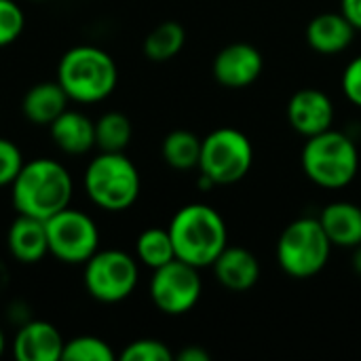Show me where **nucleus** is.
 <instances>
[{"instance_id": "1", "label": "nucleus", "mask_w": 361, "mask_h": 361, "mask_svg": "<svg viewBox=\"0 0 361 361\" xmlns=\"http://www.w3.org/2000/svg\"><path fill=\"white\" fill-rule=\"evenodd\" d=\"M74 195V180L66 165L55 159H34L23 163L19 176L11 184L13 209L21 216L49 220L66 209Z\"/></svg>"}, {"instance_id": "8", "label": "nucleus", "mask_w": 361, "mask_h": 361, "mask_svg": "<svg viewBox=\"0 0 361 361\" xmlns=\"http://www.w3.org/2000/svg\"><path fill=\"white\" fill-rule=\"evenodd\" d=\"M82 267L87 294L104 305L127 300L140 281L137 260L123 250H97Z\"/></svg>"}, {"instance_id": "22", "label": "nucleus", "mask_w": 361, "mask_h": 361, "mask_svg": "<svg viewBox=\"0 0 361 361\" xmlns=\"http://www.w3.org/2000/svg\"><path fill=\"white\" fill-rule=\"evenodd\" d=\"M133 137V125L123 112H104L95 121V148L99 152H125Z\"/></svg>"}, {"instance_id": "7", "label": "nucleus", "mask_w": 361, "mask_h": 361, "mask_svg": "<svg viewBox=\"0 0 361 361\" xmlns=\"http://www.w3.org/2000/svg\"><path fill=\"white\" fill-rule=\"evenodd\" d=\"M254 163V146L250 137L235 127L214 129L201 140L199 171L216 186L241 182Z\"/></svg>"}, {"instance_id": "6", "label": "nucleus", "mask_w": 361, "mask_h": 361, "mask_svg": "<svg viewBox=\"0 0 361 361\" xmlns=\"http://www.w3.org/2000/svg\"><path fill=\"white\" fill-rule=\"evenodd\" d=\"M332 247L319 218H298L279 235L277 262L288 277L311 279L326 269Z\"/></svg>"}, {"instance_id": "31", "label": "nucleus", "mask_w": 361, "mask_h": 361, "mask_svg": "<svg viewBox=\"0 0 361 361\" xmlns=\"http://www.w3.org/2000/svg\"><path fill=\"white\" fill-rule=\"evenodd\" d=\"M351 264H353L355 275L361 277V243L357 245V247H353V260H351Z\"/></svg>"}, {"instance_id": "2", "label": "nucleus", "mask_w": 361, "mask_h": 361, "mask_svg": "<svg viewBox=\"0 0 361 361\" xmlns=\"http://www.w3.org/2000/svg\"><path fill=\"white\" fill-rule=\"evenodd\" d=\"M176 258L197 269L212 267L228 247V228L218 209L207 203L180 207L167 226Z\"/></svg>"}, {"instance_id": "4", "label": "nucleus", "mask_w": 361, "mask_h": 361, "mask_svg": "<svg viewBox=\"0 0 361 361\" xmlns=\"http://www.w3.org/2000/svg\"><path fill=\"white\" fill-rule=\"evenodd\" d=\"M300 165L305 176L319 188L341 190L349 186L360 171V150L353 137L343 131L328 129L307 137Z\"/></svg>"}, {"instance_id": "24", "label": "nucleus", "mask_w": 361, "mask_h": 361, "mask_svg": "<svg viewBox=\"0 0 361 361\" xmlns=\"http://www.w3.org/2000/svg\"><path fill=\"white\" fill-rule=\"evenodd\" d=\"M116 357L112 347L91 334L76 336L72 341H66L63 345V361H112Z\"/></svg>"}, {"instance_id": "18", "label": "nucleus", "mask_w": 361, "mask_h": 361, "mask_svg": "<svg viewBox=\"0 0 361 361\" xmlns=\"http://www.w3.org/2000/svg\"><path fill=\"white\" fill-rule=\"evenodd\" d=\"M334 247L353 250L361 243V207L351 201L328 203L317 216Z\"/></svg>"}, {"instance_id": "19", "label": "nucleus", "mask_w": 361, "mask_h": 361, "mask_svg": "<svg viewBox=\"0 0 361 361\" xmlns=\"http://www.w3.org/2000/svg\"><path fill=\"white\" fill-rule=\"evenodd\" d=\"M70 97L57 80H47L30 87L21 99L23 116L40 127H49L63 110H68Z\"/></svg>"}, {"instance_id": "27", "label": "nucleus", "mask_w": 361, "mask_h": 361, "mask_svg": "<svg viewBox=\"0 0 361 361\" xmlns=\"http://www.w3.org/2000/svg\"><path fill=\"white\" fill-rule=\"evenodd\" d=\"M23 154L19 146L6 137H0V188L11 186L23 167Z\"/></svg>"}, {"instance_id": "11", "label": "nucleus", "mask_w": 361, "mask_h": 361, "mask_svg": "<svg viewBox=\"0 0 361 361\" xmlns=\"http://www.w3.org/2000/svg\"><path fill=\"white\" fill-rule=\"evenodd\" d=\"M264 70L262 53L250 42H233L218 51L214 59V78L228 89L250 87Z\"/></svg>"}, {"instance_id": "3", "label": "nucleus", "mask_w": 361, "mask_h": 361, "mask_svg": "<svg viewBox=\"0 0 361 361\" xmlns=\"http://www.w3.org/2000/svg\"><path fill=\"white\" fill-rule=\"evenodd\" d=\"M57 82L70 102L97 104L110 97L118 85V68L110 53L93 44L68 49L57 63Z\"/></svg>"}, {"instance_id": "29", "label": "nucleus", "mask_w": 361, "mask_h": 361, "mask_svg": "<svg viewBox=\"0 0 361 361\" xmlns=\"http://www.w3.org/2000/svg\"><path fill=\"white\" fill-rule=\"evenodd\" d=\"M341 13L357 32H361V0H341Z\"/></svg>"}, {"instance_id": "32", "label": "nucleus", "mask_w": 361, "mask_h": 361, "mask_svg": "<svg viewBox=\"0 0 361 361\" xmlns=\"http://www.w3.org/2000/svg\"><path fill=\"white\" fill-rule=\"evenodd\" d=\"M4 349H6V338H4V332L0 330V357L4 355Z\"/></svg>"}, {"instance_id": "21", "label": "nucleus", "mask_w": 361, "mask_h": 361, "mask_svg": "<svg viewBox=\"0 0 361 361\" xmlns=\"http://www.w3.org/2000/svg\"><path fill=\"white\" fill-rule=\"evenodd\" d=\"M163 161L178 171H188L199 167L201 159V137L186 129H176L165 135L161 144Z\"/></svg>"}, {"instance_id": "25", "label": "nucleus", "mask_w": 361, "mask_h": 361, "mask_svg": "<svg viewBox=\"0 0 361 361\" xmlns=\"http://www.w3.org/2000/svg\"><path fill=\"white\" fill-rule=\"evenodd\" d=\"M123 361H171L176 360L173 351L163 343V341H157V338H140V341H133L129 343L121 355Z\"/></svg>"}, {"instance_id": "30", "label": "nucleus", "mask_w": 361, "mask_h": 361, "mask_svg": "<svg viewBox=\"0 0 361 361\" xmlns=\"http://www.w3.org/2000/svg\"><path fill=\"white\" fill-rule=\"evenodd\" d=\"M176 360L178 361H209L212 360V355H209L205 349H201V347H186V349H182L180 353H176Z\"/></svg>"}, {"instance_id": "13", "label": "nucleus", "mask_w": 361, "mask_h": 361, "mask_svg": "<svg viewBox=\"0 0 361 361\" xmlns=\"http://www.w3.org/2000/svg\"><path fill=\"white\" fill-rule=\"evenodd\" d=\"M63 336L44 319H27L17 328L13 355L17 361H61Z\"/></svg>"}, {"instance_id": "5", "label": "nucleus", "mask_w": 361, "mask_h": 361, "mask_svg": "<svg viewBox=\"0 0 361 361\" xmlns=\"http://www.w3.org/2000/svg\"><path fill=\"white\" fill-rule=\"evenodd\" d=\"M82 182L91 203L104 212L129 209L142 190L140 171L125 152H99L89 161Z\"/></svg>"}, {"instance_id": "20", "label": "nucleus", "mask_w": 361, "mask_h": 361, "mask_svg": "<svg viewBox=\"0 0 361 361\" xmlns=\"http://www.w3.org/2000/svg\"><path fill=\"white\" fill-rule=\"evenodd\" d=\"M186 44V30L178 21H163L148 32L144 38V55L150 61L163 63L173 59Z\"/></svg>"}, {"instance_id": "23", "label": "nucleus", "mask_w": 361, "mask_h": 361, "mask_svg": "<svg viewBox=\"0 0 361 361\" xmlns=\"http://www.w3.org/2000/svg\"><path fill=\"white\" fill-rule=\"evenodd\" d=\"M135 258L137 262H142L148 269H159L171 260H176V250H173V241L167 228H146L144 233H140L137 241H135Z\"/></svg>"}, {"instance_id": "10", "label": "nucleus", "mask_w": 361, "mask_h": 361, "mask_svg": "<svg viewBox=\"0 0 361 361\" xmlns=\"http://www.w3.org/2000/svg\"><path fill=\"white\" fill-rule=\"evenodd\" d=\"M148 292L152 305L161 313L178 317V315H186L197 307L203 292V281L197 267L176 258L154 269Z\"/></svg>"}, {"instance_id": "28", "label": "nucleus", "mask_w": 361, "mask_h": 361, "mask_svg": "<svg viewBox=\"0 0 361 361\" xmlns=\"http://www.w3.org/2000/svg\"><path fill=\"white\" fill-rule=\"evenodd\" d=\"M341 85H343V91H345L347 99L361 108V55L353 57L347 63Z\"/></svg>"}, {"instance_id": "12", "label": "nucleus", "mask_w": 361, "mask_h": 361, "mask_svg": "<svg viewBox=\"0 0 361 361\" xmlns=\"http://www.w3.org/2000/svg\"><path fill=\"white\" fill-rule=\"evenodd\" d=\"M288 123L294 131L305 137H313L332 129L334 123V104L328 93L315 87L296 91L288 102Z\"/></svg>"}, {"instance_id": "26", "label": "nucleus", "mask_w": 361, "mask_h": 361, "mask_svg": "<svg viewBox=\"0 0 361 361\" xmlns=\"http://www.w3.org/2000/svg\"><path fill=\"white\" fill-rule=\"evenodd\" d=\"M25 27V15L15 0H0V49L13 44Z\"/></svg>"}, {"instance_id": "16", "label": "nucleus", "mask_w": 361, "mask_h": 361, "mask_svg": "<svg viewBox=\"0 0 361 361\" xmlns=\"http://www.w3.org/2000/svg\"><path fill=\"white\" fill-rule=\"evenodd\" d=\"M218 283L231 292H247L260 279V262L245 247H226L212 264Z\"/></svg>"}, {"instance_id": "15", "label": "nucleus", "mask_w": 361, "mask_h": 361, "mask_svg": "<svg viewBox=\"0 0 361 361\" xmlns=\"http://www.w3.org/2000/svg\"><path fill=\"white\" fill-rule=\"evenodd\" d=\"M49 133L53 144L70 157H80L95 148V121L78 110H63L49 125Z\"/></svg>"}, {"instance_id": "9", "label": "nucleus", "mask_w": 361, "mask_h": 361, "mask_svg": "<svg viewBox=\"0 0 361 361\" xmlns=\"http://www.w3.org/2000/svg\"><path fill=\"white\" fill-rule=\"evenodd\" d=\"M49 254L63 264H85L99 250L95 220L74 207H66L44 220Z\"/></svg>"}, {"instance_id": "14", "label": "nucleus", "mask_w": 361, "mask_h": 361, "mask_svg": "<svg viewBox=\"0 0 361 361\" xmlns=\"http://www.w3.org/2000/svg\"><path fill=\"white\" fill-rule=\"evenodd\" d=\"M6 250L11 258H15L21 264L40 262L49 254L44 220L17 214V218L11 222L6 231Z\"/></svg>"}, {"instance_id": "17", "label": "nucleus", "mask_w": 361, "mask_h": 361, "mask_svg": "<svg viewBox=\"0 0 361 361\" xmlns=\"http://www.w3.org/2000/svg\"><path fill=\"white\" fill-rule=\"evenodd\" d=\"M355 32L357 30L343 13H322L309 21L305 36L313 51L322 55H336L351 47Z\"/></svg>"}]
</instances>
